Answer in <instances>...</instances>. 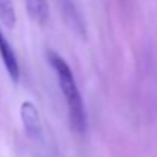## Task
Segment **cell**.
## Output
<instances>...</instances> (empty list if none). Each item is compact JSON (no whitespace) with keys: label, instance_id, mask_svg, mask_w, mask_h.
<instances>
[{"label":"cell","instance_id":"cell-4","mask_svg":"<svg viewBox=\"0 0 157 157\" xmlns=\"http://www.w3.org/2000/svg\"><path fill=\"white\" fill-rule=\"evenodd\" d=\"M25 6L29 19L39 25H45L49 19L48 0H25Z\"/></svg>","mask_w":157,"mask_h":157},{"label":"cell","instance_id":"cell-5","mask_svg":"<svg viewBox=\"0 0 157 157\" xmlns=\"http://www.w3.org/2000/svg\"><path fill=\"white\" fill-rule=\"evenodd\" d=\"M0 22L10 29H13L16 26L17 17H16V10L13 5V0H0Z\"/></svg>","mask_w":157,"mask_h":157},{"label":"cell","instance_id":"cell-2","mask_svg":"<svg viewBox=\"0 0 157 157\" xmlns=\"http://www.w3.org/2000/svg\"><path fill=\"white\" fill-rule=\"evenodd\" d=\"M20 119L28 137H31L33 140H40L43 136V125L39 109L33 102H23L20 105Z\"/></svg>","mask_w":157,"mask_h":157},{"label":"cell","instance_id":"cell-3","mask_svg":"<svg viewBox=\"0 0 157 157\" xmlns=\"http://www.w3.org/2000/svg\"><path fill=\"white\" fill-rule=\"evenodd\" d=\"M0 56H2V60H3V65L11 77V80L14 83L19 82L20 78V66H19V60H17V56L11 46V43L6 40V37L3 36L2 29H0Z\"/></svg>","mask_w":157,"mask_h":157},{"label":"cell","instance_id":"cell-1","mask_svg":"<svg viewBox=\"0 0 157 157\" xmlns=\"http://www.w3.org/2000/svg\"><path fill=\"white\" fill-rule=\"evenodd\" d=\"M46 56H48V62H49L51 68L56 72L59 86L62 90V94H63V99L66 103L69 125L74 132L83 134L86 131L88 117H86V108H85L82 94L75 83L74 74H72L71 68L68 66V63L65 62V59L60 57L57 52L49 51Z\"/></svg>","mask_w":157,"mask_h":157},{"label":"cell","instance_id":"cell-6","mask_svg":"<svg viewBox=\"0 0 157 157\" xmlns=\"http://www.w3.org/2000/svg\"><path fill=\"white\" fill-rule=\"evenodd\" d=\"M59 2H62V5H63L65 16L69 17V19H68L69 26H74L75 31H80V33L83 34V22H82V19H80V14L75 11L74 5L69 2V0H59Z\"/></svg>","mask_w":157,"mask_h":157}]
</instances>
